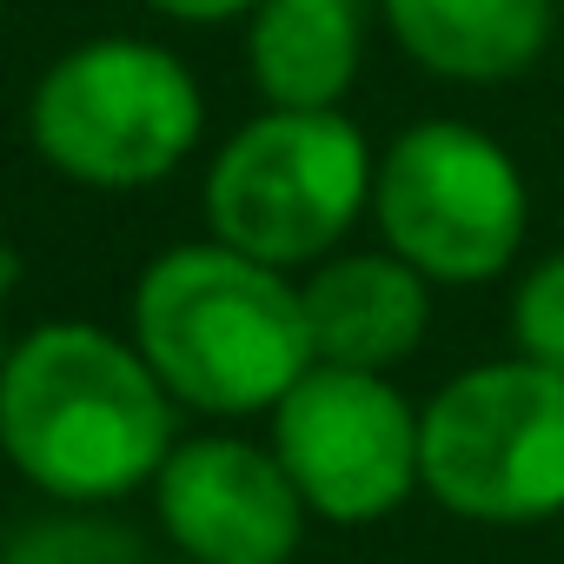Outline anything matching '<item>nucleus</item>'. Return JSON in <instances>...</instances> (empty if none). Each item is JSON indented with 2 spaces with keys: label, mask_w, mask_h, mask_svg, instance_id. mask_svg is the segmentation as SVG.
Listing matches in <instances>:
<instances>
[{
  "label": "nucleus",
  "mask_w": 564,
  "mask_h": 564,
  "mask_svg": "<svg viewBox=\"0 0 564 564\" xmlns=\"http://www.w3.org/2000/svg\"><path fill=\"white\" fill-rule=\"evenodd\" d=\"M173 412L140 346L87 319L34 326L0 372V452L61 505H113L153 485L180 445Z\"/></svg>",
  "instance_id": "1"
},
{
  "label": "nucleus",
  "mask_w": 564,
  "mask_h": 564,
  "mask_svg": "<svg viewBox=\"0 0 564 564\" xmlns=\"http://www.w3.org/2000/svg\"><path fill=\"white\" fill-rule=\"evenodd\" d=\"M133 346L173 392L206 419L272 412L313 366L300 286L279 265L246 259L219 239L166 246L133 286Z\"/></svg>",
  "instance_id": "2"
},
{
  "label": "nucleus",
  "mask_w": 564,
  "mask_h": 564,
  "mask_svg": "<svg viewBox=\"0 0 564 564\" xmlns=\"http://www.w3.org/2000/svg\"><path fill=\"white\" fill-rule=\"evenodd\" d=\"M206 100L180 54L133 34H100L67 47L28 107L34 153L94 193H140L180 173L199 147Z\"/></svg>",
  "instance_id": "3"
},
{
  "label": "nucleus",
  "mask_w": 564,
  "mask_h": 564,
  "mask_svg": "<svg viewBox=\"0 0 564 564\" xmlns=\"http://www.w3.org/2000/svg\"><path fill=\"white\" fill-rule=\"evenodd\" d=\"M372 213V147L339 107H265L206 166V226L265 265H319Z\"/></svg>",
  "instance_id": "4"
},
{
  "label": "nucleus",
  "mask_w": 564,
  "mask_h": 564,
  "mask_svg": "<svg viewBox=\"0 0 564 564\" xmlns=\"http://www.w3.org/2000/svg\"><path fill=\"white\" fill-rule=\"evenodd\" d=\"M419 491L471 524H544L564 511V372L491 359L419 412Z\"/></svg>",
  "instance_id": "5"
},
{
  "label": "nucleus",
  "mask_w": 564,
  "mask_h": 564,
  "mask_svg": "<svg viewBox=\"0 0 564 564\" xmlns=\"http://www.w3.org/2000/svg\"><path fill=\"white\" fill-rule=\"evenodd\" d=\"M372 219L386 252L432 286H485L524 246L531 193L491 133L465 120H419L372 160Z\"/></svg>",
  "instance_id": "6"
},
{
  "label": "nucleus",
  "mask_w": 564,
  "mask_h": 564,
  "mask_svg": "<svg viewBox=\"0 0 564 564\" xmlns=\"http://www.w3.org/2000/svg\"><path fill=\"white\" fill-rule=\"evenodd\" d=\"M265 419L313 518L379 524L419 491V412L386 372L306 366Z\"/></svg>",
  "instance_id": "7"
},
{
  "label": "nucleus",
  "mask_w": 564,
  "mask_h": 564,
  "mask_svg": "<svg viewBox=\"0 0 564 564\" xmlns=\"http://www.w3.org/2000/svg\"><path fill=\"white\" fill-rule=\"evenodd\" d=\"M153 511L193 564H286L306 538V498L279 452L232 432L173 445L153 478Z\"/></svg>",
  "instance_id": "8"
},
{
  "label": "nucleus",
  "mask_w": 564,
  "mask_h": 564,
  "mask_svg": "<svg viewBox=\"0 0 564 564\" xmlns=\"http://www.w3.org/2000/svg\"><path fill=\"white\" fill-rule=\"evenodd\" d=\"M313 366L392 372L419 352L432 326V279L412 272L399 252H333L300 286Z\"/></svg>",
  "instance_id": "9"
},
{
  "label": "nucleus",
  "mask_w": 564,
  "mask_h": 564,
  "mask_svg": "<svg viewBox=\"0 0 564 564\" xmlns=\"http://www.w3.org/2000/svg\"><path fill=\"white\" fill-rule=\"evenodd\" d=\"M392 41L438 80L491 87L538 67L557 28V0H379Z\"/></svg>",
  "instance_id": "10"
},
{
  "label": "nucleus",
  "mask_w": 564,
  "mask_h": 564,
  "mask_svg": "<svg viewBox=\"0 0 564 564\" xmlns=\"http://www.w3.org/2000/svg\"><path fill=\"white\" fill-rule=\"evenodd\" d=\"M246 61L265 107H339L366 61V0H259Z\"/></svg>",
  "instance_id": "11"
},
{
  "label": "nucleus",
  "mask_w": 564,
  "mask_h": 564,
  "mask_svg": "<svg viewBox=\"0 0 564 564\" xmlns=\"http://www.w3.org/2000/svg\"><path fill=\"white\" fill-rule=\"evenodd\" d=\"M511 339L518 359L564 372V252H544L511 293Z\"/></svg>",
  "instance_id": "12"
},
{
  "label": "nucleus",
  "mask_w": 564,
  "mask_h": 564,
  "mask_svg": "<svg viewBox=\"0 0 564 564\" xmlns=\"http://www.w3.org/2000/svg\"><path fill=\"white\" fill-rule=\"evenodd\" d=\"M147 8L166 21H186V28H219V21H246L259 0H147Z\"/></svg>",
  "instance_id": "13"
},
{
  "label": "nucleus",
  "mask_w": 564,
  "mask_h": 564,
  "mask_svg": "<svg viewBox=\"0 0 564 564\" xmlns=\"http://www.w3.org/2000/svg\"><path fill=\"white\" fill-rule=\"evenodd\" d=\"M8 352H14V339H8V279H0V372H8Z\"/></svg>",
  "instance_id": "14"
}]
</instances>
